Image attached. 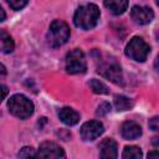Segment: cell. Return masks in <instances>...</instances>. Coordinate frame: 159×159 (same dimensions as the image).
I'll use <instances>...</instances> for the list:
<instances>
[{"label": "cell", "instance_id": "cell-22", "mask_svg": "<svg viewBox=\"0 0 159 159\" xmlns=\"http://www.w3.org/2000/svg\"><path fill=\"white\" fill-rule=\"evenodd\" d=\"M7 93H9L7 87L4 86V84H0V103L2 102V99H5V97L7 96Z\"/></svg>", "mask_w": 159, "mask_h": 159}, {"label": "cell", "instance_id": "cell-25", "mask_svg": "<svg viewBox=\"0 0 159 159\" xmlns=\"http://www.w3.org/2000/svg\"><path fill=\"white\" fill-rule=\"evenodd\" d=\"M159 157V153L155 150V152H150L148 153V158H158Z\"/></svg>", "mask_w": 159, "mask_h": 159}, {"label": "cell", "instance_id": "cell-19", "mask_svg": "<svg viewBox=\"0 0 159 159\" xmlns=\"http://www.w3.org/2000/svg\"><path fill=\"white\" fill-rule=\"evenodd\" d=\"M17 157H20V158H30V157L31 158H35L36 157V153H35V149L32 147H24L17 153Z\"/></svg>", "mask_w": 159, "mask_h": 159}, {"label": "cell", "instance_id": "cell-8", "mask_svg": "<svg viewBox=\"0 0 159 159\" xmlns=\"http://www.w3.org/2000/svg\"><path fill=\"white\" fill-rule=\"evenodd\" d=\"M65 150L53 142H43L40 144L35 158H65Z\"/></svg>", "mask_w": 159, "mask_h": 159}, {"label": "cell", "instance_id": "cell-17", "mask_svg": "<svg viewBox=\"0 0 159 159\" xmlns=\"http://www.w3.org/2000/svg\"><path fill=\"white\" fill-rule=\"evenodd\" d=\"M89 87H91V89H92L94 93H97V94H108V93H109L108 87H107L103 82H101L99 80H96V78H92V80L89 81Z\"/></svg>", "mask_w": 159, "mask_h": 159}, {"label": "cell", "instance_id": "cell-7", "mask_svg": "<svg viewBox=\"0 0 159 159\" xmlns=\"http://www.w3.org/2000/svg\"><path fill=\"white\" fill-rule=\"evenodd\" d=\"M104 132V127L99 120H89L82 124L80 134L81 138L86 142H92L94 139H97L98 137H101Z\"/></svg>", "mask_w": 159, "mask_h": 159}, {"label": "cell", "instance_id": "cell-14", "mask_svg": "<svg viewBox=\"0 0 159 159\" xmlns=\"http://www.w3.org/2000/svg\"><path fill=\"white\" fill-rule=\"evenodd\" d=\"M15 48V42L12 37L5 31L0 30V52L1 53H10Z\"/></svg>", "mask_w": 159, "mask_h": 159}, {"label": "cell", "instance_id": "cell-18", "mask_svg": "<svg viewBox=\"0 0 159 159\" xmlns=\"http://www.w3.org/2000/svg\"><path fill=\"white\" fill-rule=\"evenodd\" d=\"M111 112V104L108 102H103L97 107L96 111V116L97 117H104L106 114H108Z\"/></svg>", "mask_w": 159, "mask_h": 159}, {"label": "cell", "instance_id": "cell-11", "mask_svg": "<svg viewBox=\"0 0 159 159\" xmlns=\"http://www.w3.org/2000/svg\"><path fill=\"white\" fill-rule=\"evenodd\" d=\"M99 149H101V158L111 159L118 157V145L117 142L113 140L112 138L103 139L99 144Z\"/></svg>", "mask_w": 159, "mask_h": 159}, {"label": "cell", "instance_id": "cell-24", "mask_svg": "<svg viewBox=\"0 0 159 159\" xmlns=\"http://www.w3.org/2000/svg\"><path fill=\"white\" fill-rule=\"evenodd\" d=\"M5 17H6V14H5V11H4L2 6L0 5V22H1V21H4V20H5Z\"/></svg>", "mask_w": 159, "mask_h": 159}, {"label": "cell", "instance_id": "cell-4", "mask_svg": "<svg viewBox=\"0 0 159 159\" xmlns=\"http://www.w3.org/2000/svg\"><path fill=\"white\" fill-rule=\"evenodd\" d=\"M124 52L129 58H132L137 62H144L150 52V47L142 37L134 36L128 42Z\"/></svg>", "mask_w": 159, "mask_h": 159}, {"label": "cell", "instance_id": "cell-21", "mask_svg": "<svg viewBox=\"0 0 159 159\" xmlns=\"http://www.w3.org/2000/svg\"><path fill=\"white\" fill-rule=\"evenodd\" d=\"M159 118L155 116V117H153L152 119H149V128L152 129V130H158V128H159Z\"/></svg>", "mask_w": 159, "mask_h": 159}, {"label": "cell", "instance_id": "cell-12", "mask_svg": "<svg viewBox=\"0 0 159 159\" xmlns=\"http://www.w3.org/2000/svg\"><path fill=\"white\" fill-rule=\"evenodd\" d=\"M60 119L67 125H75L80 122V113L70 107H63L58 112Z\"/></svg>", "mask_w": 159, "mask_h": 159}, {"label": "cell", "instance_id": "cell-16", "mask_svg": "<svg viewBox=\"0 0 159 159\" xmlns=\"http://www.w3.org/2000/svg\"><path fill=\"white\" fill-rule=\"evenodd\" d=\"M142 150L139 147H135V145H129V147H125L123 149V153H122V158L123 159H139L142 158Z\"/></svg>", "mask_w": 159, "mask_h": 159}, {"label": "cell", "instance_id": "cell-3", "mask_svg": "<svg viewBox=\"0 0 159 159\" xmlns=\"http://www.w3.org/2000/svg\"><path fill=\"white\" fill-rule=\"evenodd\" d=\"M47 42L51 47H60L70 39V27L62 20H55L51 22L47 31Z\"/></svg>", "mask_w": 159, "mask_h": 159}, {"label": "cell", "instance_id": "cell-13", "mask_svg": "<svg viewBox=\"0 0 159 159\" xmlns=\"http://www.w3.org/2000/svg\"><path fill=\"white\" fill-rule=\"evenodd\" d=\"M104 6L113 15H122L128 7V0H104Z\"/></svg>", "mask_w": 159, "mask_h": 159}, {"label": "cell", "instance_id": "cell-6", "mask_svg": "<svg viewBox=\"0 0 159 159\" xmlns=\"http://www.w3.org/2000/svg\"><path fill=\"white\" fill-rule=\"evenodd\" d=\"M98 73H101L103 77L113 82L118 86H124V78L122 73V68L116 62H106L98 67Z\"/></svg>", "mask_w": 159, "mask_h": 159}, {"label": "cell", "instance_id": "cell-1", "mask_svg": "<svg viewBox=\"0 0 159 159\" xmlns=\"http://www.w3.org/2000/svg\"><path fill=\"white\" fill-rule=\"evenodd\" d=\"M99 16H101V12L97 5L86 4L80 6L76 10L73 16V22L77 27L82 30H91L97 25Z\"/></svg>", "mask_w": 159, "mask_h": 159}, {"label": "cell", "instance_id": "cell-2", "mask_svg": "<svg viewBox=\"0 0 159 159\" xmlns=\"http://www.w3.org/2000/svg\"><path fill=\"white\" fill-rule=\"evenodd\" d=\"M7 108L12 116L20 119H26L34 113V103L26 96L19 93L10 97L7 101Z\"/></svg>", "mask_w": 159, "mask_h": 159}, {"label": "cell", "instance_id": "cell-20", "mask_svg": "<svg viewBox=\"0 0 159 159\" xmlns=\"http://www.w3.org/2000/svg\"><path fill=\"white\" fill-rule=\"evenodd\" d=\"M6 2L10 5L12 10H21L27 5L29 0H6Z\"/></svg>", "mask_w": 159, "mask_h": 159}, {"label": "cell", "instance_id": "cell-5", "mask_svg": "<svg viewBox=\"0 0 159 159\" xmlns=\"http://www.w3.org/2000/svg\"><path fill=\"white\" fill-rule=\"evenodd\" d=\"M87 70L84 53L80 48H73L66 56V71L71 75L83 73Z\"/></svg>", "mask_w": 159, "mask_h": 159}, {"label": "cell", "instance_id": "cell-10", "mask_svg": "<svg viewBox=\"0 0 159 159\" xmlns=\"http://www.w3.org/2000/svg\"><path fill=\"white\" fill-rule=\"evenodd\" d=\"M120 134L124 139L128 140L137 139L142 135V127L133 120H127L120 127Z\"/></svg>", "mask_w": 159, "mask_h": 159}, {"label": "cell", "instance_id": "cell-26", "mask_svg": "<svg viewBox=\"0 0 159 159\" xmlns=\"http://www.w3.org/2000/svg\"><path fill=\"white\" fill-rule=\"evenodd\" d=\"M153 145L154 147H158V137H154L153 138Z\"/></svg>", "mask_w": 159, "mask_h": 159}, {"label": "cell", "instance_id": "cell-9", "mask_svg": "<svg viewBox=\"0 0 159 159\" xmlns=\"http://www.w3.org/2000/svg\"><path fill=\"white\" fill-rule=\"evenodd\" d=\"M130 17L132 20L138 25H147L152 22L154 19V12L148 6H133L130 10Z\"/></svg>", "mask_w": 159, "mask_h": 159}, {"label": "cell", "instance_id": "cell-23", "mask_svg": "<svg viewBox=\"0 0 159 159\" xmlns=\"http://www.w3.org/2000/svg\"><path fill=\"white\" fill-rule=\"evenodd\" d=\"M5 76H6V68H5V66L2 63H0V80L4 78Z\"/></svg>", "mask_w": 159, "mask_h": 159}, {"label": "cell", "instance_id": "cell-15", "mask_svg": "<svg viewBox=\"0 0 159 159\" xmlns=\"http://www.w3.org/2000/svg\"><path fill=\"white\" fill-rule=\"evenodd\" d=\"M134 106L133 101L123 94H117L114 96V107L117 111L119 112H124V111H128V109H132Z\"/></svg>", "mask_w": 159, "mask_h": 159}]
</instances>
